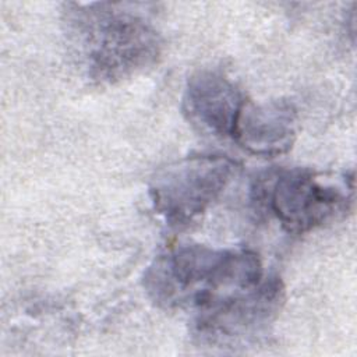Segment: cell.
I'll return each mask as SVG.
<instances>
[{
    "instance_id": "7a4b0ae2",
    "label": "cell",
    "mask_w": 357,
    "mask_h": 357,
    "mask_svg": "<svg viewBox=\"0 0 357 357\" xmlns=\"http://www.w3.org/2000/svg\"><path fill=\"white\" fill-rule=\"evenodd\" d=\"M68 33L82 54L89 77L116 82L151 67L160 54L153 25L121 4H71Z\"/></svg>"
},
{
    "instance_id": "52a82bcc",
    "label": "cell",
    "mask_w": 357,
    "mask_h": 357,
    "mask_svg": "<svg viewBox=\"0 0 357 357\" xmlns=\"http://www.w3.org/2000/svg\"><path fill=\"white\" fill-rule=\"evenodd\" d=\"M296 137V110L284 100L255 105L245 100L233 139L259 156H276L291 148Z\"/></svg>"
},
{
    "instance_id": "277c9868",
    "label": "cell",
    "mask_w": 357,
    "mask_h": 357,
    "mask_svg": "<svg viewBox=\"0 0 357 357\" xmlns=\"http://www.w3.org/2000/svg\"><path fill=\"white\" fill-rule=\"evenodd\" d=\"M236 169V162L222 155L187 156L153 178L149 192L155 209L170 225H187L218 199Z\"/></svg>"
},
{
    "instance_id": "8992f818",
    "label": "cell",
    "mask_w": 357,
    "mask_h": 357,
    "mask_svg": "<svg viewBox=\"0 0 357 357\" xmlns=\"http://www.w3.org/2000/svg\"><path fill=\"white\" fill-rule=\"evenodd\" d=\"M245 103L241 91L223 74L202 70L187 81L183 109L188 120L202 131L231 137Z\"/></svg>"
},
{
    "instance_id": "3957f363",
    "label": "cell",
    "mask_w": 357,
    "mask_h": 357,
    "mask_svg": "<svg viewBox=\"0 0 357 357\" xmlns=\"http://www.w3.org/2000/svg\"><path fill=\"white\" fill-rule=\"evenodd\" d=\"M255 190L284 230L303 234L346 212L353 185L326 183L305 169H284L262 178Z\"/></svg>"
},
{
    "instance_id": "5b68a950",
    "label": "cell",
    "mask_w": 357,
    "mask_h": 357,
    "mask_svg": "<svg viewBox=\"0 0 357 357\" xmlns=\"http://www.w3.org/2000/svg\"><path fill=\"white\" fill-rule=\"evenodd\" d=\"M283 287L276 278L223 300L197 315V331L209 342H225L258 335L279 311Z\"/></svg>"
},
{
    "instance_id": "6da1fadb",
    "label": "cell",
    "mask_w": 357,
    "mask_h": 357,
    "mask_svg": "<svg viewBox=\"0 0 357 357\" xmlns=\"http://www.w3.org/2000/svg\"><path fill=\"white\" fill-rule=\"evenodd\" d=\"M144 279L146 291L159 305L191 307L199 314L265 278L252 251L188 244L155 259Z\"/></svg>"
}]
</instances>
